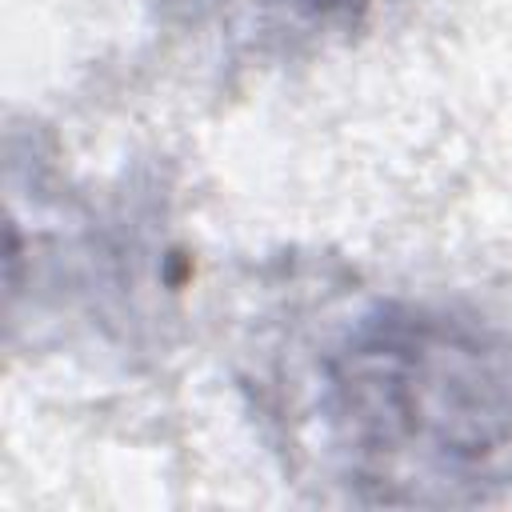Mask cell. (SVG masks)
Listing matches in <instances>:
<instances>
[{"instance_id":"obj_1","label":"cell","mask_w":512,"mask_h":512,"mask_svg":"<svg viewBox=\"0 0 512 512\" xmlns=\"http://www.w3.org/2000/svg\"><path fill=\"white\" fill-rule=\"evenodd\" d=\"M320 444L364 504L444 508L512 492V336L416 300H380L320 356Z\"/></svg>"}]
</instances>
